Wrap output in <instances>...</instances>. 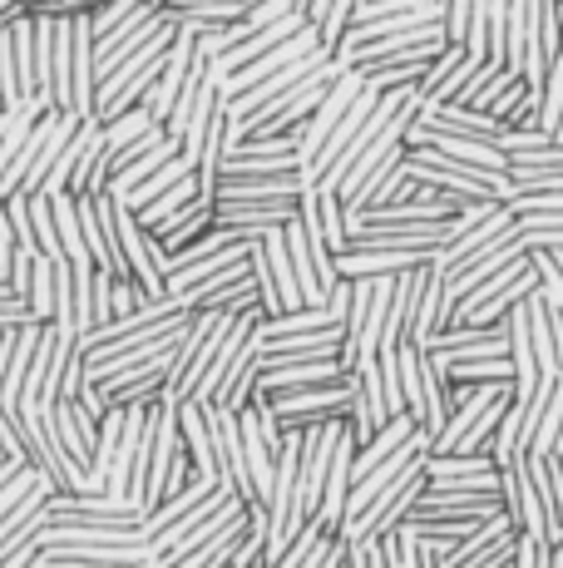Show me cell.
Masks as SVG:
<instances>
[{
    "instance_id": "1",
    "label": "cell",
    "mask_w": 563,
    "mask_h": 568,
    "mask_svg": "<svg viewBox=\"0 0 563 568\" xmlns=\"http://www.w3.org/2000/svg\"><path fill=\"white\" fill-rule=\"evenodd\" d=\"M341 64L337 60H327L321 70H311L301 84H291L282 100H273L267 109H257L253 119H247L243 129L233 124V134H243V139H301V124H307L311 114L321 109V100L331 94V84L341 80Z\"/></svg>"
},
{
    "instance_id": "16",
    "label": "cell",
    "mask_w": 563,
    "mask_h": 568,
    "mask_svg": "<svg viewBox=\"0 0 563 568\" xmlns=\"http://www.w3.org/2000/svg\"><path fill=\"white\" fill-rule=\"evenodd\" d=\"M188 173H193V163L188 159H173V163H164V169H158L154 173V179H144V183H139V189L134 193H124V199H119V203H124L129 207V213H139V207H149V203H154V199H164V193L168 189H178V183L183 179H188Z\"/></svg>"
},
{
    "instance_id": "2",
    "label": "cell",
    "mask_w": 563,
    "mask_h": 568,
    "mask_svg": "<svg viewBox=\"0 0 563 568\" xmlns=\"http://www.w3.org/2000/svg\"><path fill=\"white\" fill-rule=\"evenodd\" d=\"M50 529L55 534H100V529H114V534H144L149 515L129 499H110V495H50Z\"/></svg>"
},
{
    "instance_id": "31",
    "label": "cell",
    "mask_w": 563,
    "mask_h": 568,
    "mask_svg": "<svg viewBox=\"0 0 563 568\" xmlns=\"http://www.w3.org/2000/svg\"><path fill=\"white\" fill-rule=\"evenodd\" d=\"M149 6H164V0H149Z\"/></svg>"
},
{
    "instance_id": "24",
    "label": "cell",
    "mask_w": 563,
    "mask_h": 568,
    "mask_svg": "<svg viewBox=\"0 0 563 568\" xmlns=\"http://www.w3.org/2000/svg\"><path fill=\"white\" fill-rule=\"evenodd\" d=\"M40 479H45V475H40V469H20V475L10 479L6 489H0V519H6V515H16V509H20V499H25L30 489L40 485Z\"/></svg>"
},
{
    "instance_id": "5",
    "label": "cell",
    "mask_w": 563,
    "mask_h": 568,
    "mask_svg": "<svg viewBox=\"0 0 563 568\" xmlns=\"http://www.w3.org/2000/svg\"><path fill=\"white\" fill-rule=\"evenodd\" d=\"M50 410H55V435H60L64 460L80 469V479H90L94 455H100V415L84 406L80 396H74V400H55Z\"/></svg>"
},
{
    "instance_id": "21",
    "label": "cell",
    "mask_w": 563,
    "mask_h": 568,
    "mask_svg": "<svg viewBox=\"0 0 563 568\" xmlns=\"http://www.w3.org/2000/svg\"><path fill=\"white\" fill-rule=\"evenodd\" d=\"M253 282H257V302H263L267 322H273V316H287V312H282V297H277V282H273V267H267L263 243L253 247Z\"/></svg>"
},
{
    "instance_id": "32",
    "label": "cell",
    "mask_w": 563,
    "mask_h": 568,
    "mask_svg": "<svg viewBox=\"0 0 563 568\" xmlns=\"http://www.w3.org/2000/svg\"><path fill=\"white\" fill-rule=\"evenodd\" d=\"M0 465H6V455H0Z\"/></svg>"
},
{
    "instance_id": "18",
    "label": "cell",
    "mask_w": 563,
    "mask_h": 568,
    "mask_svg": "<svg viewBox=\"0 0 563 568\" xmlns=\"http://www.w3.org/2000/svg\"><path fill=\"white\" fill-rule=\"evenodd\" d=\"M158 6H149V0H110V6L100 10V16L90 20L94 26V40H110L119 36V30H129V26H139L144 16H154Z\"/></svg>"
},
{
    "instance_id": "9",
    "label": "cell",
    "mask_w": 563,
    "mask_h": 568,
    "mask_svg": "<svg viewBox=\"0 0 563 568\" xmlns=\"http://www.w3.org/2000/svg\"><path fill=\"white\" fill-rule=\"evenodd\" d=\"M474 64H480V60H474L464 45H446V54H440V60L430 64L426 80L416 84L420 104H454V94L464 90V80H470Z\"/></svg>"
},
{
    "instance_id": "19",
    "label": "cell",
    "mask_w": 563,
    "mask_h": 568,
    "mask_svg": "<svg viewBox=\"0 0 563 568\" xmlns=\"http://www.w3.org/2000/svg\"><path fill=\"white\" fill-rule=\"evenodd\" d=\"M494 149L504 154V163H519V159H534V154L559 149V139L549 134V129H504V134L494 139Z\"/></svg>"
},
{
    "instance_id": "20",
    "label": "cell",
    "mask_w": 563,
    "mask_h": 568,
    "mask_svg": "<svg viewBox=\"0 0 563 568\" xmlns=\"http://www.w3.org/2000/svg\"><path fill=\"white\" fill-rule=\"evenodd\" d=\"M559 119H563V45L554 54V64H549L544 90H539V129H549V134H554Z\"/></svg>"
},
{
    "instance_id": "33",
    "label": "cell",
    "mask_w": 563,
    "mask_h": 568,
    "mask_svg": "<svg viewBox=\"0 0 563 568\" xmlns=\"http://www.w3.org/2000/svg\"><path fill=\"white\" fill-rule=\"evenodd\" d=\"M559 262H563V253H559Z\"/></svg>"
},
{
    "instance_id": "28",
    "label": "cell",
    "mask_w": 563,
    "mask_h": 568,
    "mask_svg": "<svg viewBox=\"0 0 563 568\" xmlns=\"http://www.w3.org/2000/svg\"><path fill=\"white\" fill-rule=\"evenodd\" d=\"M554 455H563V425H559V440H554Z\"/></svg>"
},
{
    "instance_id": "17",
    "label": "cell",
    "mask_w": 563,
    "mask_h": 568,
    "mask_svg": "<svg viewBox=\"0 0 563 568\" xmlns=\"http://www.w3.org/2000/svg\"><path fill=\"white\" fill-rule=\"evenodd\" d=\"M25 307L35 316L40 326L55 322V267H50V257L40 253L35 267H30V287H25Z\"/></svg>"
},
{
    "instance_id": "8",
    "label": "cell",
    "mask_w": 563,
    "mask_h": 568,
    "mask_svg": "<svg viewBox=\"0 0 563 568\" xmlns=\"http://www.w3.org/2000/svg\"><path fill=\"white\" fill-rule=\"evenodd\" d=\"M356 450H361V440L351 435V420H346L341 435H337V450H331L327 489H321V509H317V519L327 524L331 534L341 529V509H346V495H351V460H356Z\"/></svg>"
},
{
    "instance_id": "3",
    "label": "cell",
    "mask_w": 563,
    "mask_h": 568,
    "mask_svg": "<svg viewBox=\"0 0 563 568\" xmlns=\"http://www.w3.org/2000/svg\"><path fill=\"white\" fill-rule=\"evenodd\" d=\"M420 489H426V460L420 465H410L406 475L396 479L391 489H381V495H376V505L366 509L361 519L351 524V529L341 534L346 544H371V539H391V534L400 529V524H406V515H410V505H416L420 499Z\"/></svg>"
},
{
    "instance_id": "11",
    "label": "cell",
    "mask_w": 563,
    "mask_h": 568,
    "mask_svg": "<svg viewBox=\"0 0 563 568\" xmlns=\"http://www.w3.org/2000/svg\"><path fill=\"white\" fill-rule=\"evenodd\" d=\"M237 430H243V460H247V475H253V489L267 505V495H273V475H277V450L267 445L263 420H257L253 406L237 410Z\"/></svg>"
},
{
    "instance_id": "10",
    "label": "cell",
    "mask_w": 563,
    "mask_h": 568,
    "mask_svg": "<svg viewBox=\"0 0 563 568\" xmlns=\"http://www.w3.org/2000/svg\"><path fill=\"white\" fill-rule=\"evenodd\" d=\"M188 60H193V36H183V30H178L164 74H158V84L149 90V100H144V114L154 119V124H168L173 104H178V94H183V80H188Z\"/></svg>"
},
{
    "instance_id": "25",
    "label": "cell",
    "mask_w": 563,
    "mask_h": 568,
    "mask_svg": "<svg viewBox=\"0 0 563 568\" xmlns=\"http://www.w3.org/2000/svg\"><path fill=\"white\" fill-rule=\"evenodd\" d=\"M470 16H474V0H446V36H450V45H464Z\"/></svg>"
},
{
    "instance_id": "23",
    "label": "cell",
    "mask_w": 563,
    "mask_h": 568,
    "mask_svg": "<svg viewBox=\"0 0 563 568\" xmlns=\"http://www.w3.org/2000/svg\"><path fill=\"white\" fill-rule=\"evenodd\" d=\"M376 362H381V390H386V410H391V420H400V415H406V396H400V362H396V352L376 356Z\"/></svg>"
},
{
    "instance_id": "22",
    "label": "cell",
    "mask_w": 563,
    "mask_h": 568,
    "mask_svg": "<svg viewBox=\"0 0 563 568\" xmlns=\"http://www.w3.org/2000/svg\"><path fill=\"white\" fill-rule=\"evenodd\" d=\"M110 292H114V277H110V272L94 267V282H90V332H100V326H110V322H114V312H110Z\"/></svg>"
},
{
    "instance_id": "15",
    "label": "cell",
    "mask_w": 563,
    "mask_h": 568,
    "mask_svg": "<svg viewBox=\"0 0 563 568\" xmlns=\"http://www.w3.org/2000/svg\"><path fill=\"white\" fill-rule=\"evenodd\" d=\"M490 119H500L504 129H539V94L524 84V74L509 84V94L490 109Z\"/></svg>"
},
{
    "instance_id": "14",
    "label": "cell",
    "mask_w": 563,
    "mask_h": 568,
    "mask_svg": "<svg viewBox=\"0 0 563 568\" xmlns=\"http://www.w3.org/2000/svg\"><path fill=\"white\" fill-rule=\"evenodd\" d=\"M301 332H346V322H337L327 307H301V312L273 316V322L257 326V336H263V342H277V336H301Z\"/></svg>"
},
{
    "instance_id": "13",
    "label": "cell",
    "mask_w": 563,
    "mask_h": 568,
    "mask_svg": "<svg viewBox=\"0 0 563 568\" xmlns=\"http://www.w3.org/2000/svg\"><path fill=\"white\" fill-rule=\"evenodd\" d=\"M416 430H420V425L410 420V415H400V420L386 425V430L376 435V440H366L361 450H356V460H351V485H356V479H366V475H371V469L381 465V460H391V455H396L400 445H406Z\"/></svg>"
},
{
    "instance_id": "7",
    "label": "cell",
    "mask_w": 563,
    "mask_h": 568,
    "mask_svg": "<svg viewBox=\"0 0 563 568\" xmlns=\"http://www.w3.org/2000/svg\"><path fill=\"white\" fill-rule=\"evenodd\" d=\"M361 94H366V84L356 80L351 70H346L341 80L331 84V94H327V100H321L317 114H311L307 124H301V163H307V169H311V163H317L321 144H327V134L341 124V119H346V109H351L356 100H361Z\"/></svg>"
},
{
    "instance_id": "30",
    "label": "cell",
    "mask_w": 563,
    "mask_h": 568,
    "mask_svg": "<svg viewBox=\"0 0 563 568\" xmlns=\"http://www.w3.org/2000/svg\"><path fill=\"white\" fill-rule=\"evenodd\" d=\"M6 114H10V109H6V104H0V119H6Z\"/></svg>"
},
{
    "instance_id": "29",
    "label": "cell",
    "mask_w": 563,
    "mask_h": 568,
    "mask_svg": "<svg viewBox=\"0 0 563 568\" xmlns=\"http://www.w3.org/2000/svg\"><path fill=\"white\" fill-rule=\"evenodd\" d=\"M554 139H559V144H563V119H559V129H554Z\"/></svg>"
},
{
    "instance_id": "12",
    "label": "cell",
    "mask_w": 563,
    "mask_h": 568,
    "mask_svg": "<svg viewBox=\"0 0 563 568\" xmlns=\"http://www.w3.org/2000/svg\"><path fill=\"white\" fill-rule=\"evenodd\" d=\"M243 515H247V505H243V499H227V505H223V509H213V515L203 519L198 529H188V534H183V539L173 544V549L164 554V559H158V568H178V564H188L193 554H203L213 539H218L223 529H233V524L243 519Z\"/></svg>"
},
{
    "instance_id": "6",
    "label": "cell",
    "mask_w": 563,
    "mask_h": 568,
    "mask_svg": "<svg viewBox=\"0 0 563 568\" xmlns=\"http://www.w3.org/2000/svg\"><path fill=\"white\" fill-rule=\"evenodd\" d=\"M420 352L440 356V362H464V356H509V316L500 326H446V332H436Z\"/></svg>"
},
{
    "instance_id": "26",
    "label": "cell",
    "mask_w": 563,
    "mask_h": 568,
    "mask_svg": "<svg viewBox=\"0 0 563 568\" xmlns=\"http://www.w3.org/2000/svg\"><path fill=\"white\" fill-rule=\"evenodd\" d=\"M144 302H149V297L134 287V282H114V292H110V312H114V322H119V316H129V312H139Z\"/></svg>"
},
{
    "instance_id": "4",
    "label": "cell",
    "mask_w": 563,
    "mask_h": 568,
    "mask_svg": "<svg viewBox=\"0 0 563 568\" xmlns=\"http://www.w3.org/2000/svg\"><path fill=\"white\" fill-rule=\"evenodd\" d=\"M317 189L307 169H277V173H218L213 179V199H257V203H277V199H307Z\"/></svg>"
},
{
    "instance_id": "27",
    "label": "cell",
    "mask_w": 563,
    "mask_h": 568,
    "mask_svg": "<svg viewBox=\"0 0 563 568\" xmlns=\"http://www.w3.org/2000/svg\"><path fill=\"white\" fill-rule=\"evenodd\" d=\"M20 469H30V465H20V460H6V465H0V489H6V485H10V479H16V475H20Z\"/></svg>"
}]
</instances>
